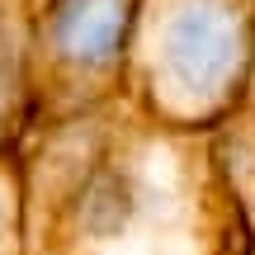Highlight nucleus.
<instances>
[{"instance_id":"obj_1","label":"nucleus","mask_w":255,"mask_h":255,"mask_svg":"<svg viewBox=\"0 0 255 255\" xmlns=\"http://www.w3.org/2000/svg\"><path fill=\"white\" fill-rule=\"evenodd\" d=\"M255 66V0H137L128 100L156 123L213 132Z\"/></svg>"},{"instance_id":"obj_2","label":"nucleus","mask_w":255,"mask_h":255,"mask_svg":"<svg viewBox=\"0 0 255 255\" xmlns=\"http://www.w3.org/2000/svg\"><path fill=\"white\" fill-rule=\"evenodd\" d=\"M213 146H218L222 180H227L232 203H237L241 237L251 246L255 241V66H251V81L241 90V100L232 104V114L213 128Z\"/></svg>"},{"instance_id":"obj_3","label":"nucleus","mask_w":255,"mask_h":255,"mask_svg":"<svg viewBox=\"0 0 255 255\" xmlns=\"http://www.w3.org/2000/svg\"><path fill=\"white\" fill-rule=\"evenodd\" d=\"M251 255H255V241H251Z\"/></svg>"}]
</instances>
